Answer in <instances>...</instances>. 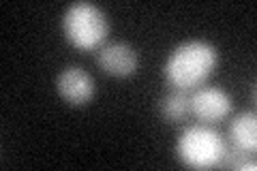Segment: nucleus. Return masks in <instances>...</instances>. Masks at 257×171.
<instances>
[{"label": "nucleus", "mask_w": 257, "mask_h": 171, "mask_svg": "<svg viewBox=\"0 0 257 171\" xmlns=\"http://www.w3.org/2000/svg\"><path fill=\"white\" fill-rule=\"evenodd\" d=\"M216 60H219V52L208 41H187L170 54L163 73L176 90L187 92L210 75L216 67Z\"/></svg>", "instance_id": "f257e3e1"}, {"label": "nucleus", "mask_w": 257, "mask_h": 171, "mask_svg": "<svg viewBox=\"0 0 257 171\" xmlns=\"http://www.w3.org/2000/svg\"><path fill=\"white\" fill-rule=\"evenodd\" d=\"M64 37L77 50L90 52L99 47L109 35V22L92 3H73L62 18Z\"/></svg>", "instance_id": "f03ea898"}, {"label": "nucleus", "mask_w": 257, "mask_h": 171, "mask_svg": "<svg viewBox=\"0 0 257 171\" xmlns=\"http://www.w3.org/2000/svg\"><path fill=\"white\" fill-rule=\"evenodd\" d=\"M225 143L221 135L210 126L195 124L184 128V133L178 137L176 154L187 167L193 169H210L216 167L223 158Z\"/></svg>", "instance_id": "7ed1b4c3"}, {"label": "nucleus", "mask_w": 257, "mask_h": 171, "mask_svg": "<svg viewBox=\"0 0 257 171\" xmlns=\"http://www.w3.org/2000/svg\"><path fill=\"white\" fill-rule=\"evenodd\" d=\"M56 90L64 101L73 107H82L94 96V79L82 67H67L56 77Z\"/></svg>", "instance_id": "20e7f679"}, {"label": "nucleus", "mask_w": 257, "mask_h": 171, "mask_svg": "<svg viewBox=\"0 0 257 171\" xmlns=\"http://www.w3.org/2000/svg\"><path fill=\"white\" fill-rule=\"evenodd\" d=\"M191 113L202 122H219L229 116L231 111V96L214 86L199 88L189 99Z\"/></svg>", "instance_id": "39448f33"}, {"label": "nucleus", "mask_w": 257, "mask_h": 171, "mask_svg": "<svg viewBox=\"0 0 257 171\" xmlns=\"http://www.w3.org/2000/svg\"><path fill=\"white\" fill-rule=\"evenodd\" d=\"M99 69L114 77H128L138 71V52L126 43H109L99 52Z\"/></svg>", "instance_id": "423d86ee"}, {"label": "nucleus", "mask_w": 257, "mask_h": 171, "mask_svg": "<svg viewBox=\"0 0 257 171\" xmlns=\"http://www.w3.org/2000/svg\"><path fill=\"white\" fill-rule=\"evenodd\" d=\"M229 139L236 148L244 152H255L257 148V120L253 111H244L231 120L229 124Z\"/></svg>", "instance_id": "0eeeda50"}, {"label": "nucleus", "mask_w": 257, "mask_h": 171, "mask_svg": "<svg viewBox=\"0 0 257 171\" xmlns=\"http://www.w3.org/2000/svg\"><path fill=\"white\" fill-rule=\"evenodd\" d=\"M159 113L161 118L170 124H176L187 118V113H191V105H189V96L184 94L182 90H176V92H170L167 96L161 99V105H159Z\"/></svg>", "instance_id": "6e6552de"}]
</instances>
